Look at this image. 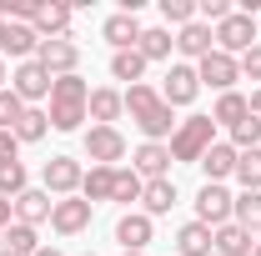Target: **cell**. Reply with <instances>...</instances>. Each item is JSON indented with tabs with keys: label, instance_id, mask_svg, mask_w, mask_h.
Wrapping results in <instances>:
<instances>
[{
	"label": "cell",
	"instance_id": "f35d334b",
	"mask_svg": "<svg viewBox=\"0 0 261 256\" xmlns=\"http://www.w3.org/2000/svg\"><path fill=\"white\" fill-rule=\"evenodd\" d=\"M15 151H20L15 131H0V166H5V161H15Z\"/></svg>",
	"mask_w": 261,
	"mask_h": 256
},
{
	"label": "cell",
	"instance_id": "484cf974",
	"mask_svg": "<svg viewBox=\"0 0 261 256\" xmlns=\"http://www.w3.org/2000/svg\"><path fill=\"white\" fill-rule=\"evenodd\" d=\"M246 116H251V106H246V96H241V91H226V96H216V111H211V121H216V126L236 131Z\"/></svg>",
	"mask_w": 261,
	"mask_h": 256
},
{
	"label": "cell",
	"instance_id": "30bf717a",
	"mask_svg": "<svg viewBox=\"0 0 261 256\" xmlns=\"http://www.w3.org/2000/svg\"><path fill=\"white\" fill-rule=\"evenodd\" d=\"M196 96H201V75H196V65L176 61L171 70H166V81H161V100L176 111V106H191Z\"/></svg>",
	"mask_w": 261,
	"mask_h": 256
},
{
	"label": "cell",
	"instance_id": "277c9868",
	"mask_svg": "<svg viewBox=\"0 0 261 256\" xmlns=\"http://www.w3.org/2000/svg\"><path fill=\"white\" fill-rule=\"evenodd\" d=\"M211 35H216V50H226V56H246L251 45H256V15H246V10H231L221 25H211Z\"/></svg>",
	"mask_w": 261,
	"mask_h": 256
},
{
	"label": "cell",
	"instance_id": "7c38bea8",
	"mask_svg": "<svg viewBox=\"0 0 261 256\" xmlns=\"http://www.w3.org/2000/svg\"><path fill=\"white\" fill-rule=\"evenodd\" d=\"M86 156L96 161V166L126 161V136H121L116 126H91V131H86Z\"/></svg>",
	"mask_w": 261,
	"mask_h": 256
},
{
	"label": "cell",
	"instance_id": "7a4b0ae2",
	"mask_svg": "<svg viewBox=\"0 0 261 256\" xmlns=\"http://www.w3.org/2000/svg\"><path fill=\"white\" fill-rule=\"evenodd\" d=\"M86 106H91V86L81 75H61L50 86V111H45L50 116V131H81V121H91Z\"/></svg>",
	"mask_w": 261,
	"mask_h": 256
},
{
	"label": "cell",
	"instance_id": "44dd1931",
	"mask_svg": "<svg viewBox=\"0 0 261 256\" xmlns=\"http://www.w3.org/2000/svg\"><path fill=\"white\" fill-rule=\"evenodd\" d=\"M141 31H146V25H141L136 15H126V10H121V15H111V20L100 25V35H106L116 50H136V45H141Z\"/></svg>",
	"mask_w": 261,
	"mask_h": 256
},
{
	"label": "cell",
	"instance_id": "7bdbcfd3",
	"mask_svg": "<svg viewBox=\"0 0 261 256\" xmlns=\"http://www.w3.org/2000/svg\"><path fill=\"white\" fill-rule=\"evenodd\" d=\"M5 81H10V75H5V61H0V91H5Z\"/></svg>",
	"mask_w": 261,
	"mask_h": 256
},
{
	"label": "cell",
	"instance_id": "cb8c5ba5",
	"mask_svg": "<svg viewBox=\"0 0 261 256\" xmlns=\"http://www.w3.org/2000/svg\"><path fill=\"white\" fill-rule=\"evenodd\" d=\"M35 50H40V35H35V25H5V50H0V56L35 61Z\"/></svg>",
	"mask_w": 261,
	"mask_h": 256
},
{
	"label": "cell",
	"instance_id": "ac0fdd59",
	"mask_svg": "<svg viewBox=\"0 0 261 256\" xmlns=\"http://www.w3.org/2000/svg\"><path fill=\"white\" fill-rule=\"evenodd\" d=\"M50 206H56V201H50V191H45V186H40V191H20L15 196V221L20 226H40V221H50Z\"/></svg>",
	"mask_w": 261,
	"mask_h": 256
},
{
	"label": "cell",
	"instance_id": "d4e9b609",
	"mask_svg": "<svg viewBox=\"0 0 261 256\" xmlns=\"http://www.w3.org/2000/svg\"><path fill=\"white\" fill-rule=\"evenodd\" d=\"M81 196L96 206V201H111L116 196V166H91L86 181H81Z\"/></svg>",
	"mask_w": 261,
	"mask_h": 256
},
{
	"label": "cell",
	"instance_id": "e0dca14e",
	"mask_svg": "<svg viewBox=\"0 0 261 256\" xmlns=\"http://www.w3.org/2000/svg\"><path fill=\"white\" fill-rule=\"evenodd\" d=\"M121 111H126V96H121L116 86H100V91H91L86 116H91L96 126H116V121H121Z\"/></svg>",
	"mask_w": 261,
	"mask_h": 256
},
{
	"label": "cell",
	"instance_id": "bcb514c9",
	"mask_svg": "<svg viewBox=\"0 0 261 256\" xmlns=\"http://www.w3.org/2000/svg\"><path fill=\"white\" fill-rule=\"evenodd\" d=\"M121 256H146V251H121Z\"/></svg>",
	"mask_w": 261,
	"mask_h": 256
},
{
	"label": "cell",
	"instance_id": "ba28073f",
	"mask_svg": "<svg viewBox=\"0 0 261 256\" xmlns=\"http://www.w3.org/2000/svg\"><path fill=\"white\" fill-rule=\"evenodd\" d=\"M231 211H236V196L226 191V186H216V181H206L201 191H196V221L201 226H226L231 221Z\"/></svg>",
	"mask_w": 261,
	"mask_h": 256
},
{
	"label": "cell",
	"instance_id": "603a6c76",
	"mask_svg": "<svg viewBox=\"0 0 261 256\" xmlns=\"http://www.w3.org/2000/svg\"><path fill=\"white\" fill-rule=\"evenodd\" d=\"M211 251H216V246H211V226L186 221L176 231V256H211Z\"/></svg>",
	"mask_w": 261,
	"mask_h": 256
},
{
	"label": "cell",
	"instance_id": "ee69618b",
	"mask_svg": "<svg viewBox=\"0 0 261 256\" xmlns=\"http://www.w3.org/2000/svg\"><path fill=\"white\" fill-rule=\"evenodd\" d=\"M0 50H5V20H0Z\"/></svg>",
	"mask_w": 261,
	"mask_h": 256
},
{
	"label": "cell",
	"instance_id": "d590c367",
	"mask_svg": "<svg viewBox=\"0 0 261 256\" xmlns=\"http://www.w3.org/2000/svg\"><path fill=\"white\" fill-rule=\"evenodd\" d=\"M25 111H31V106H25V100L15 96V91H10V86H5V91H0V131H15V121H20V116H25Z\"/></svg>",
	"mask_w": 261,
	"mask_h": 256
},
{
	"label": "cell",
	"instance_id": "8992f818",
	"mask_svg": "<svg viewBox=\"0 0 261 256\" xmlns=\"http://www.w3.org/2000/svg\"><path fill=\"white\" fill-rule=\"evenodd\" d=\"M40 181H45V191L56 196H81V181H86V171H81V161L75 156H50L40 166Z\"/></svg>",
	"mask_w": 261,
	"mask_h": 256
},
{
	"label": "cell",
	"instance_id": "9c48e42d",
	"mask_svg": "<svg viewBox=\"0 0 261 256\" xmlns=\"http://www.w3.org/2000/svg\"><path fill=\"white\" fill-rule=\"evenodd\" d=\"M196 75H201V86H211L216 96H226L231 86L241 81V61L226 56V50H211L206 61H196Z\"/></svg>",
	"mask_w": 261,
	"mask_h": 256
},
{
	"label": "cell",
	"instance_id": "52a82bcc",
	"mask_svg": "<svg viewBox=\"0 0 261 256\" xmlns=\"http://www.w3.org/2000/svg\"><path fill=\"white\" fill-rule=\"evenodd\" d=\"M91 216H96V206H91L86 196H61V201L50 206V231H56V236H81V231L91 226Z\"/></svg>",
	"mask_w": 261,
	"mask_h": 256
},
{
	"label": "cell",
	"instance_id": "4316f807",
	"mask_svg": "<svg viewBox=\"0 0 261 256\" xmlns=\"http://www.w3.org/2000/svg\"><path fill=\"white\" fill-rule=\"evenodd\" d=\"M141 56H146V65L151 61H171V50H176V35L166 31V25H151V31H141V45H136Z\"/></svg>",
	"mask_w": 261,
	"mask_h": 256
},
{
	"label": "cell",
	"instance_id": "3957f363",
	"mask_svg": "<svg viewBox=\"0 0 261 256\" xmlns=\"http://www.w3.org/2000/svg\"><path fill=\"white\" fill-rule=\"evenodd\" d=\"M166 146H171V161L201 166V156L216 146V121H211V116H186V121H176V136H171Z\"/></svg>",
	"mask_w": 261,
	"mask_h": 256
},
{
	"label": "cell",
	"instance_id": "6da1fadb",
	"mask_svg": "<svg viewBox=\"0 0 261 256\" xmlns=\"http://www.w3.org/2000/svg\"><path fill=\"white\" fill-rule=\"evenodd\" d=\"M126 96V111H130V121H136V131L146 136V141H171L176 136V116H171V106L161 100V91L156 86H130V91H121Z\"/></svg>",
	"mask_w": 261,
	"mask_h": 256
},
{
	"label": "cell",
	"instance_id": "8fae6325",
	"mask_svg": "<svg viewBox=\"0 0 261 256\" xmlns=\"http://www.w3.org/2000/svg\"><path fill=\"white\" fill-rule=\"evenodd\" d=\"M50 86H56V81L40 70V61H20V65H15V75H10V91L25 100V106H35V100H50Z\"/></svg>",
	"mask_w": 261,
	"mask_h": 256
},
{
	"label": "cell",
	"instance_id": "7402d4cb",
	"mask_svg": "<svg viewBox=\"0 0 261 256\" xmlns=\"http://www.w3.org/2000/svg\"><path fill=\"white\" fill-rule=\"evenodd\" d=\"M171 206H176V181H171V176L146 181V191H141V211H146V216H166Z\"/></svg>",
	"mask_w": 261,
	"mask_h": 256
},
{
	"label": "cell",
	"instance_id": "1f68e13d",
	"mask_svg": "<svg viewBox=\"0 0 261 256\" xmlns=\"http://www.w3.org/2000/svg\"><path fill=\"white\" fill-rule=\"evenodd\" d=\"M236 181H241V191H261V146L236 156Z\"/></svg>",
	"mask_w": 261,
	"mask_h": 256
},
{
	"label": "cell",
	"instance_id": "83f0119b",
	"mask_svg": "<svg viewBox=\"0 0 261 256\" xmlns=\"http://www.w3.org/2000/svg\"><path fill=\"white\" fill-rule=\"evenodd\" d=\"M0 241H5V251H10V256H35V251H40L35 226H20V221L5 226V231H0Z\"/></svg>",
	"mask_w": 261,
	"mask_h": 256
},
{
	"label": "cell",
	"instance_id": "8d00e7d4",
	"mask_svg": "<svg viewBox=\"0 0 261 256\" xmlns=\"http://www.w3.org/2000/svg\"><path fill=\"white\" fill-rule=\"evenodd\" d=\"M226 141L236 146V151H256V146H261V121H256V116H246V121L231 131Z\"/></svg>",
	"mask_w": 261,
	"mask_h": 256
},
{
	"label": "cell",
	"instance_id": "74e56055",
	"mask_svg": "<svg viewBox=\"0 0 261 256\" xmlns=\"http://www.w3.org/2000/svg\"><path fill=\"white\" fill-rule=\"evenodd\" d=\"M241 75H246V81H261V40L241 56Z\"/></svg>",
	"mask_w": 261,
	"mask_h": 256
},
{
	"label": "cell",
	"instance_id": "f1b7e54d",
	"mask_svg": "<svg viewBox=\"0 0 261 256\" xmlns=\"http://www.w3.org/2000/svg\"><path fill=\"white\" fill-rule=\"evenodd\" d=\"M231 221L246 226L251 236H261V191H241V196H236V211H231Z\"/></svg>",
	"mask_w": 261,
	"mask_h": 256
},
{
	"label": "cell",
	"instance_id": "836d02e7",
	"mask_svg": "<svg viewBox=\"0 0 261 256\" xmlns=\"http://www.w3.org/2000/svg\"><path fill=\"white\" fill-rule=\"evenodd\" d=\"M141 191H146V181H141V176H136V171H126V166H116V196H111V201H141Z\"/></svg>",
	"mask_w": 261,
	"mask_h": 256
},
{
	"label": "cell",
	"instance_id": "f546056e",
	"mask_svg": "<svg viewBox=\"0 0 261 256\" xmlns=\"http://www.w3.org/2000/svg\"><path fill=\"white\" fill-rule=\"evenodd\" d=\"M111 75L141 86V75H146V56H141V50H116V56H111Z\"/></svg>",
	"mask_w": 261,
	"mask_h": 256
},
{
	"label": "cell",
	"instance_id": "5b68a950",
	"mask_svg": "<svg viewBox=\"0 0 261 256\" xmlns=\"http://www.w3.org/2000/svg\"><path fill=\"white\" fill-rule=\"evenodd\" d=\"M35 61H40V70H45L50 81H61V75H75V65H81V45H75V35H61V40H40Z\"/></svg>",
	"mask_w": 261,
	"mask_h": 256
},
{
	"label": "cell",
	"instance_id": "f6af8a7d",
	"mask_svg": "<svg viewBox=\"0 0 261 256\" xmlns=\"http://www.w3.org/2000/svg\"><path fill=\"white\" fill-rule=\"evenodd\" d=\"M251 256H261V241H256V246H251Z\"/></svg>",
	"mask_w": 261,
	"mask_h": 256
},
{
	"label": "cell",
	"instance_id": "ab89813d",
	"mask_svg": "<svg viewBox=\"0 0 261 256\" xmlns=\"http://www.w3.org/2000/svg\"><path fill=\"white\" fill-rule=\"evenodd\" d=\"M10 221H15V201H5V196H0V231H5Z\"/></svg>",
	"mask_w": 261,
	"mask_h": 256
},
{
	"label": "cell",
	"instance_id": "e575fe53",
	"mask_svg": "<svg viewBox=\"0 0 261 256\" xmlns=\"http://www.w3.org/2000/svg\"><path fill=\"white\" fill-rule=\"evenodd\" d=\"M161 15H166V31H171V25L181 31V25L196 20V0H161Z\"/></svg>",
	"mask_w": 261,
	"mask_h": 256
},
{
	"label": "cell",
	"instance_id": "5bb4252c",
	"mask_svg": "<svg viewBox=\"0 0 261 256\" xmlns=\"http://www.w3.org/2000/svg\"><path fill=\"white\" fill-rule=\"evenodd\" d=\"M176 50L186 56V65H191V61H206V56L216 50V35H211V25H206V20L181 25V31H176Z\"/></svg>",
	"mask_w": 261,
	"mask_h": 256
},
{
	"label": "cell",
	"instance_id": "2e32d148",
	"mask_svg": "<svg viewBox=\"0 0 261 256\" xmlns=\"http://www.w3.org/2000/svg\"><path fill=\"white\" fill-rule=\"evenodd\" d=\"M70 20H75L70 5H50V0H40V10H35V35H40V40H61V35H70Z\"/></svg>",
	"mask_w": 261,
	"mask_h": 256
},
{
	"label": "cell",
	"instance_id": "d6a6232c",
	"mask_svg": "<svg viewBox=\"0 0 261 256\" xmlns=\"http://www.w3.org/2000/svg\"><path fill=\"white\" fill-rule=\"evenodd\" d=\"M20 191H31V176H25V166H20V161H5V166H0V196H5V201H15Z\"/></svg>",
	"mask_w": 261,
	"mask_h": 256
},
{
	"label": "cell",
	"instance_id": "d6986e66",
	"mask_svg": "<svg viewBox=\"0 0 261 256\" xmlns=\"http://www.w3.org/2000/svg\"><path fill=\"white\" fill-rule=\"evenodd\" d=\"M236 156H241V151H236L231 141H216V146L201 156V171H206V181H216V186H221L226 176H236Z\"/></svg>",
	"mask_w": 261,
	"mask_h": 256
},
{
	"label": "cell",
	"instance_id": "4fadbf2b",
	"mask_svg": "<svg viewBox=\"0 0 261 256\" xmlns=\"http://www.w3.org/2000/svg\"><path fill=\"white\" fill-rule=\"evenodd\" d=\"M130 171H136L141 181H161V176H171V146H166V141H141Z\"/></svg>",
	"mask_w": 261,
	"mask_h": 256
},
{
	"label": "cell",
	"instance_id": "9a60e30c",
	"mask_svg": "<svg viewBox=\"0 0 261 256\" xmlns=\"http://www.w3.org/2000/svg\"><path fill=\"white\" fill-rule=\"evenodd\" d=\"M151 216L146 211H126L121 221H116V241H121V251H146L151 246Z\"/></svg>",
	"mask_w": 261,
	"mask_h": 256
},
{
	"label": "cell",
	"instance_id": "4dcf8cb0",
	"mask_svg": "<svg viewBox=\"0 0 261 256\" xmlns=\"http://www.w3.org/2000/svg\"><path fill=\"white\" fill-rule=\"evenodd\" d=\"M45 131H50V116H45V111H25V116H20V121H15V141H20V146H35V141H40V136H45Z\"/></svg>",
	"mask_w": 261,
	"mask_h": 256
},
{
	"label": "cell",
	"instance_id": "c3c4849f",
	"mask_svg": "<svg viewBox=\"0 0 261 256\" xmlns=\"http://www.w3.org/2000/svg\"><path fill=\"white\" fill-rule=\"evenodd\" d=\"M0 256H10V251H0Z\"/></svg>",
	"mask_w": 261,
	"mask_h": 256
},
{
	"label": "cell",
	"instance_id": "ffe728a7",
	"mask_svg": "<svg viewBox=\"0 0 261 256\" xmlns=\"http://www.w3.org/2000/svg\"><path fill=\"white\" fill-rule=\"evenodd\" d=\"M211 246H216L221 256H251V246H256V236H251L246 226L226 221V226H216V231H211Z\"/></svg>",
	"mask_w": 261,
	"mask_h": 256
},
{
	"label": "cell",
	"instance_id": "b9f144b4",
	"mask_svg": "<svg viewBox=\"0 0 261 256\" xmlns=\"http://www.w3.org/2000/svg\"><path fill=\"white\" fill-rule=\"evenodd\" d=\"M35 256H65V251H56V246H40V251H35Z\"/></svg>",
	"mask_w": 261,
	"mask_h": 256
},
{
	"label": "cell",
	"instance_id": "60d3db41",
	"mask_svg": "<svg viewBox=\"0 0 261 256\" xmlns=\"http://www.w3.org/2000/svg\"><path fill=\"white\" fill-rule=\"evenodd\" d=\"M246 106H251V116H256V121H261V86H256V91H251V96H246Z\"/></svg>",
	"mask_w": 261,
	"mask_h": 256
},
{
	"label": "cell",
	"instance_id": "7dc6e473",
	"mask_svg": "<svg viewBox=\"0 0 261 256\" xmlns=\"http://www.w3.org/2000/svg\"><path fill=\"white\" fill-rule=\"evenodd\" d=\"M86 256H96V251H86Z\"/></svg>",
	"mask_w": 261,
	"mask_h": 256
}]
</instances>
